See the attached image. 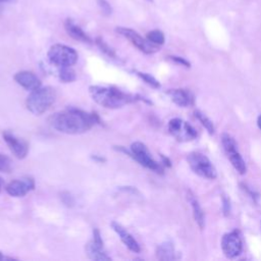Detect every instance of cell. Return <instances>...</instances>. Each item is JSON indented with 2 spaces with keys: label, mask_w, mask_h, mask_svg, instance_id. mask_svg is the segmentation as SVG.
Segmentation results:
<instances>
[{
  "label": "cell",
  "mask_w": 261,
  "mask_h": 261,
  "mask_svg": "<svg viewBox=\"0 0 261 261\" xmlns=\"http://www.w3.org/2000/svg\"><path fill=\"white\" fill-rule=\"evenodd\" d=\"M48 121L54 129L60 133L77 135L92 128L99 118L96 113H88L77 108H67L52 114Z\"/></svg>",
  "instance_id": "cell-1"
},
{
  "label": "cell",
  "mask_w": 261,
  "mask_h": 261,
  "mask_svg": "<svg viewBox=\"0 0 261 261\" xmlns=\"http://www.w3.org/2000/svg\"><path fill=\"white\" fill-rule=\"evenodd\" d=\"M92 99L105 108H120L137 100V98L115 87L91 86L89 88Z\"/></svg>",
  "instance_id": "cell-2"
},
{
  "label": "cell",
  "mask_w": 261,
  "mask_h": 261,
  "mask_svg": "<svg viewBox=\"0 0 261 261\" xmlns=\"http://www.w3.org/2000/svg\"><path fill=\"white\" fill-rule=\"evenodd\" d=\"M56 92L52 87H39L31 91L25 105L30 112L35 115H41L46 112L55 102Z\"/></svg>",
  "instance_id": "cell-3"
},
{
  "label": "cell",
  "mask_w": 261,
  "mask_h": 261,
  "mask_svg": "<svg viewBox=\"0 0 261 261\" xmlns=\"http://www.w3.org/2000/svg\"><path fill=\"white\" fill-rule=\"evenodd\" d=\"M117 150L128 154L136 161H138L141 165H143V166H145V167H147L151 170H154V171H157V172L162 171V168H161L160 164L153 159V157L151 156V153L149 152L148 148L142 142H134L130 145V150L129 151H127L123 147H119V148H117Z\"/></svg>",
  "instance_id": "cell-4"
},
{
  "label": "cell",
  "mask_w": 261,
  "mask_h": 261,
  "mask_svg": "<svg viewBox=\"0 0 261 261\" xmlns=\"http://www.w3.org/2000/svg\"><path fill=\"white\" fill-rule=\"evenodd\" d=\"M48 59L58 67L71 66L77 61V53L66 45L54 44L48 50Z\"/></svg>",
  "instance_id": "cell-5"
},
{
  "label": "cell",
  "mask_w": 261,
  "mask_h": 261,
  "mask_svg": "<svg viewBox=\"0 0 261 261\" xmlns=\"http://www.w3.org/2000/svg\"><path fill=\"white\" fill-rule=\"evenodd\" d=\"M188 162L195 173L210 179L216 177V170L211 161L205 155L198 152L191 153L188 156Z\"/></svg>",
  "instance_id": "cell-6"
},
{
  "label": "cell",
  "mask_w": 261,
  "mask_h": 261,
  "mask_svg": "<svg viewBox=\"0 0 261 261\" xmlns=\"http://www.w3.org/2000/svg\"><path fill=\"white\" fill-rule=\"evenodd\" d=\"M221 143L230 163L236 168V170L241 174L246 173L247 166H246L245 160L243 159V157L238 151L236 141L228 134H222Z\"/></svg>",
  "instance_id": "cell-7"
},
{
  "label": "cell",
  "mask_w": 261,
  "mask_h": 261,
  "mask_svg": "<svg viewBox=\"0 0 261 261\" xmlns=\"http://www.w3.org/2000/svg\"><path fill=\"white\" fill-rule=\"evenodd\" d=\"M119 35L127 39L135 47H137L140 51L146 53V54H152L158 51V46L151 43L147 38L144 39L141 35H139L136 31L128 29V28H122L118 27L115 30Z\"/></svg>",
  "instance_id": "cell-8"
},
{
  "label": "cell",
  "mask_w": 261,
  "mask_h": 261,
  "mask_svg": "<svg viewBox=\"0 0 261 261\" xmlns=\"http://www.w3.org/2000/svg\"><path fill=\"white\" fill-rule=\"evenodd\" d=\"M168 129L169 133L178 141H191L197 136L194 127L180 118H172L169 120Z\"/></svg>",
  "instance_id": "cell-9"
},
{
  "label": "cell",
  "mask_w": 261,
  "mask_h": 261,
  "mask_svg": "<svg viewBox=\"0 0 261 261\" xmlns=\"http://www.w3.org/2000/svg\"><path fill=\"white\" fill-rule=\"evenodd\" d=\"M86 253L88 257L92 260H99V261H104V260H110V256L107 255L103 241L101 238V233L99 229L95 228L93 230V239L87 243L85 247Z\"/></svg>",
  "instance_id": "cell-10"
},
{
  "label": "cell",
  "mask_w": 261,
  "mask_h": 261,
  "mask_svg": "<svg viewBox=\"0 0 261 261\" xmlns=\"http://www.w3.org/2000/svg\"><path fill=\"white\" fill-rule=\"evenodd\" d=\"M221 248L227 258H234L242 252V241L237 231H231L223 236Z\"/></svg>",
  "instance_id": "cell-11"
},
{
  "label": "cell",
  "mask_w": 261,
  "mask_h": 261,
  "mask_svg": "<svg viewBox=\"0 0 261 261\" xmlns=\"http://www.w3.org/2000/svg\"><path fill=\"white\" fill-rule=\"evenodd\" d=\"M35 189V181L31 177L11 180L5 188L8 195L12 197H23Z\"/></svg>",
  "instance_id": "cell-12"
},
{
  "label": "cell",
  "mask_w": 261,
  "mask_h": 261,
  "mask_svg": "<svg viewBox=\"0 0 261 261\" xmlns=\"http://www.w3.org/2000/svg\"><path fill=\"white\" fill-rule=\"evenodd\" d=\"M2 136H3V139L6 142L7 146L9 147L10 151L14 154L15 157L22 159L27 156L29 147H28V144L23 140L15 137L13 134H11L9 132H4L2 134Z\"/></svg>",
  "instance_id": "cell-13"
},
{
  "label": "cell",
  "mask_w": 261,
  "mask_h": 261,
  "mask_svg": "<svg viewBox=\"0 0 261 261\" xmlns=\"http://www.w3.org/2000/svg\"><path fill=\"white\" fill-rule=\"evenodd\" d=\"M14 81L24 88L25 90H36L39 87H41V81L39 77L32 71L29 70H21L14 74Z\"/></svg>",
  "instance_id": "cell-14"
},
{
  "label": "cell",
  "mask_w": 261,
  "mask_h": 261,
  "mask_svg": "<svg viewBox=\"0 0 261 261\" xmlns=\"http://www.w3.org/2000/svg\"><path fill=\"white\" fill-rule=\"evenodd\" d=\"M111 227L112 229L118 234L119 239L121 240V242L133 252L135 253H139L141 251V247L139 245V243L135 240V238L118 222L116 221H112L111 222Z\"/></svg>",
  "instance_id": "cell-15"
},
{
  "label": "cell",
  "mask_w": 261,
  "mask_h": 261,
  "mask_svg": "<svg viewBox=\"0 0 261 261\" xmlns=\"http://www.w3.org/2000/svg\"><path fill=\"white\" fill-rule=\"evenodd\" d=\"M64 28L66 33L74 40L76 41H81L84 43H91V39L90 37L82 30V28L80 25H77L72 19L67 18L64 22Z\"/></svg>",
  "instance_id": "cell-16"
},
{
  "label": "cell",
  "mask_w": 261,
  "mask_h": 261,
  "mask_svg": "<svg viewBox=\"0 0 261 261\" xmlns=\"http://www.w3.org/2000/svg\"><path fill=\"white\" fill-rule=\"evenodd\" d=\"M188 200L191 203L192 206V210H193V215H194V219L196 221V223L198 224V226L202 229L204 228L205 225V220H204V212L198 202V200L195 198L194 195H192L191 193L188 194Z\"/></svg>",
  "instance_id": "cell-17"
},
{
  "label": "cell",
  "mask_w": 261,
  "mask_h": 261,
  "mask_svg": "<svg viewBox=\"0 0 261 261\" xmlns=\"http://www.w3.org/2000/svg\"><path fill=\"white\" fill-rule=\"evenodd\" d=\"M171 97V100L180 107H186L191 103L190 94L182 89H174L168 92Z\"/></svg>",
  "instance_id": "cell-18"
},
{
  "label": "cell",
  "mask_w": 261,
  "mask_h": 261,
  "mask_svg": "<svg viewBox=\"0 0 261 261\" xmlns=\"http://www.w3.org/2000/svg\"><path fill=\"white\" fill-rule=\"evenodd\" d=\"M156 254L160 260H172L175 258V252L172 244L170 243H163L159 245Z\"/></svg>",
  "instance_id": "cell-19"
},
{
  "label": "cell",
  "mask_w": 261,
  "mask_h": 261,
  "mask_svg": "<svg viewBox=\"0 0 261 261\" xmlns=\"http://www.w3.org/2000/svg\"><path fill=\"white\" fill-rule=\"evenodd\" d=\"M58 75H59V80L63 83H71L76 79L75 72L73 69L70 68V66L60 67Z\"/></svg>",
  "instance_id": "cell-20"
},
{
  "label": "cell",
  "mask_w": 261,
  "mask_h": 261,
  "mask_svg": "<svg viewBox=\"0 0 261 261\" xmlns=\"http://www.w3.org/2000/svg\"><path fill=\"white\" fill-rule=\"evenodd\" d=\"M146 38L153 44L159 46V45H162L165 41V37H164V34L159 31V30H153V31H150Z\"/></svg>",
  "instance_id": "cell-21"
},
{
  "label": "cell",
  "mask_w": 261,
  "mask_h": 261,
  "mask_svg": "<svg viewBox=\"0 0 261 261\" xmlns=\"http://www.w3.org/2000/svg\"><path fill=\"white\" fill-rule=\"evenodd\" d=\"M195 116L200 120V122L204 125V127L208 130L209 134H213L214 133V126H213L212 121L204 113L200 112L199 110H196L195 111Z\"/></svg>",
  "instance_id": "cell-22"
},
{
  "label": "cell",
  "mask_w": 261,
  "mask_h": 261,
  "mask_svg": "<svg viewBox=\"0 0 261 261\" xmlns=\"http://www.w3.org/2000/svg\"><path fill=\"white\" fill-rule=\"evenodd\" d=\"M137 74L145 82V83H147L148 85H150L151 87H153V88H159L160 87V84H159V82L155 79V77H153L151 74H149V73H146V72H137Z\"/></svg>",
  "instance_id": "cell-23"
},
{
  "label": "cell",
  "mask_w": 261,
  "mask_h": 261,
  "mask_svg": "<svg viewBox=\"0 0 261 261\" xmlns=\"http://www.w3.org/2000/svg\"><path fill=\"white\" fill-rule=\"evenodd\" d=\"M96 44L98 45V47H99L105 54H107V55L110 56V57H115V53H114L113 49H112L111 47H109L108 44L105 43L103 39L97 38V39H96Z\"/></svg>",
  "instance_id": "cell-24"
},
{
  "label": "cell",
  "mask_w": 261,
  "mask_h": 261,
  "mask_svg": "<svg viewBox=\"0 0 261 261\" xmlns=\"http://www.w3.org/2000/svg\"><path fill=\"white\" fill-rule=\"evenodd\" d=\"M11 170V160L6 155L0 153V171L9 172Z\"/></svg>",
  "instance_id": "cell-25"
},
{
  "label": "cell",
  "mask_w": 261,
  "mask_h": 261,
  "mask_svg": "<svg viewBox=\"0 0 261 261\" xmlns=\"http://www.w3.org/2000/svg\"><path fill=\"white\" fill-rule=\"evenodd\" d=\"M97 4L104 15H110L112 13L111 5L106 0H97Z\"/></svg>",
  "instance_id": "cell-26"
},
{
  "label": "cell",
  "mask_w": 261,
  "mask_h": 261,
  "mask_svg": "<svg viewBox=\"0 0 261 261\" xmlns=\"http://www.w3.org/2000/svg\"><path fill=\"white\" fill-rule=\"evenodd\" d=\"M171 59H173L175 62H177V63H180V64H182V65H185V66H189V65H190V63H189L187 60L182 59L181 57H177V56H171Z\"/></svg>",
  "instance_id": "cell-27"
},
{
  "label": "cell",
  "mask_w": 261,
  "mask_h": 261,
  "mask_svg": "<svg viewBox=\"0 0 261 261\" xmlns=\"http://www.w3.org/2000/svg\"><path fill=\"white\" fill-rule=\"evenodd\" d=\"M15 0H0V11L3 9V7L6 5V4H9V3H12L14 2Z\"/></svg>",
  "instance_id": "cell-28"
},
{
  "label": "cell",
  "mask_w": 261,
  "mask_h": 261,
  "mask_svg": "<svg viewBox=\"0 0 261 261\" xmlns=\"http://www.w3.org/2000/svg\"><path fill=\"white\" fill-rule=\"evenodd\" d=\"M257 124H258L259 128L261 129V115L258 117V120H257Z\"/></svg>",
  "instance_id": "cell-29"
},
{
  "label": "cell",
  "mask_w": 261,
  "mask_h": 261,
  "mask_svg": "<svg viewBox=\"0 0 261 261\" xmlns=\"http://www.w3.org/2000/svg\"><path fill=\"white\" fill-rule=\"evenodd\" d=\"M3 259H4V256H3V255H2V253L0 252V260H3Z\"/></svg>",
  "instance_id": "cell-30"
},
{
  "label": "cell",
  "mask_w": 261,
  "mask_h": 261,
  "mask_svg": "<svg viewBox=\"0 0 261 261\" xmlns=\"http://www.w3.org/2000/svg\"><path fill=\"white\" fill-rule=\"evenodd\" d=\"M1 186H2V180H1V178H0V191H1Z\"/></svg>",
  "instance_id": "cell-31"
},
{
  "label": "cell",
  "mask_w": 261,
  "mask_h": 261,
  "mask_svg": "<svg viewBox=\"0 0 261 261\" xmlns=\"http://www.w3.org/2000/svg\"><path fill=\"white\" fill-rule=\"evenodd\" d=\"M148 1H151V2H152V1H153V0H148Z\"/></svg>",
  "instance_id": "cell-32"
}]
</instances>
